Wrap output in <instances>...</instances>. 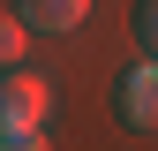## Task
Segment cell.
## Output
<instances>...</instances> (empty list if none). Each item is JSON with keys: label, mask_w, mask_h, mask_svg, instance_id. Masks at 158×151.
I'll use <instances>...</instances> for the list:
<instances>
[{"label": "cell", "mask_w": 158, "mask_h": 151, "mask_svg": "<svg viewBox=\"0 0 158 151\" xmlns=\"http://www.w3.org/2000/svg\"><path fill=\"white\" fill-rule=\"evenodd\" d=\"M113 106H121V121L135 128V136H158V61L128 68V76H121V91H113Z\"/></svg>", "instance_id": "7a4b0ae2"}, {"label": "cell", "mask_w": 158, "mask_h": 151, "mask_svg": "<svg viewBox=\"0 0 158 151\" xmlns=\"http://www.w3.org/2000/svg\"><path fill=\"white\" fill-rule=\"evenodd\" d=\"M45 106H53V91H45L38 68H8L0 76V128H38Z\"/></svg>", "instance_id": "6da1fadb"}, {"label": "cell", "mask_w": 158, "mask_h": 151, "mask_svg": "<svg viewBox=\"0 0 158 151\" xmlns=\"http://www.w3.org/2000/svg\"><path fill=\"white\" fill-rule=\"evenodd\" d=\"M83 15H90V0H23V30H53L60 38V30L83 23Z\"/></svg>", "instance_id": "3957f363"}, {"label": "cell", "mask_w": 158, "mask_h": 151, "mask_svg": "<svg viewBox=\"0 0 158 151\" xmlns=\"http://www.w3.org/2000/svg\"><path fill=\"white\" fill-rule=\"evenodd\" d=\"M135 38H143V61H158V0H135Z\"/></svg>", "instance_id": "5b68a950"}, {"label": "cell", "mask_w": 158, "mask_h": 151, "mask_svg": "<svg viewBox=\"0 0 158 151\" xmlns=\"http://www.w3.org/2000/svg\"><path fill=\"white\" fill-rule=\"evenodd\" d=\"M23 15H0V76H8V68H23Z\"/></svg>", "instance_id": "277c9868"}, {"label": "cell", "mask_w": 158, "mask_h": 151, "mask_svg": "<svg viewBox=\"0 0 158 151\" xmlns=\"http://www.w3.org/2000/svg\"><path fill=\"white\" fill-rule=\"evenodd\" d=\"M0 151H45L38 128H0Z\"/></svg>", "instance_id": "8992f818"}]
</instances>
